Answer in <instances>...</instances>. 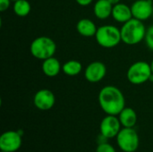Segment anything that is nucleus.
<instances>
[{
    "mask_svg": "<svg viewBox=\"0 0 153 152\" xmlns=\"http://www.w3.org/2000/svg\"><path fill=\"white\" fill-rule=\"evenodd\" d=\"M98 100L101 109L107 115L118 116L126 108V99L123 92L113 85L103 87L99 93Z\"/></svg>",
    "mask_w": 153,
    "mask_h": 152,
    "instance_id": "obj_1",
    "label": "nucleus"
},
{
    "mask_svg": "<svg viewBox=\"0 0 153 152\" xmlns=\"http://www.w3.org/2000/svg\"><path fill=\"white\" fill-rule=\"evenodd\" d=\"M146 30L147 29L143 24V22L132 18L128 22L123 23L120 29L122 42L129 46L137 45L145 39Z\"/></svg>",
    "mask_w": 153,
    "mask_h": 152,
    "instance_id": "obj_2",
    "label": "nucleus"
},
{
    "mask_svg": "<svg viewBox=\"0 0 153 152\" xmlns=\"http://www.w3.org/2000/svg\"><path fill=\"white\" fill-rule=\"evenodd\" d=\"M95 39L97 43L104 48L115 47L122 41L120 29L110 24L99 27Z\"/></svg>",
    "mask_w": 153,
    "mask_h": 152,
    "instance_id": "obj_3",
    "label": "nucleus"
},
{
    "mask_svg": "<svg viewBox=\"0 0 153 152\" xmlns=\"http://www.w3.org/2000/svg\"><path fill=\"white\" fill-rule=\"evenodd\" d=\"M30 50L35 58L43 61L54 56L56 51V44L49 37L40 36L31 42Z\"/></svg>",
    "mask_w": 153,
    "mask_h": 152,
    "instance_id": "obj_4",
    "label": "nucleus"
},
{
    "mask_svg": "<svg viewBox=\"0 0 153 152\" xmlns=\"http://www.w3.org/2000/svg\"><path fill=\"white\" fill-rule=\"evenodd\" d=\"M151 65L145 61H137L130 65L126 73V78L129 82L134 85L145 83L152 75Z\"/></svg>",
    "mask_w": 153,
    "mask_h": 152,
    "instance_id": "obj_5",
    "label": "nucleus"
},
{
    "mask_svg": "<svg viewBox=\"0 0 153 152\" xmlns=\"http://www.w3.org/2000/svg\"><path fill=\"white\" fill-rule=\"evenodd\" d=\"M116 138L117 146L123 152H135L140 144L138 133L134 128L123 127Z\"/></svg>",
    "mask_w": 153,
    "mask_h": 152,
    "instance_id": "obj_6",
    "label": "nucleus"
},
{
    "mask_svg": "<svg viewBox=\"0 0 153 152\" xmlns=\"http://www.w3.org/2000/svg\"><path fill=\"white\" fill-rule=\"evenodd\" d=\"M22 135L17 131L4 132L0 137L1 151L16 152L22 146Z\"/></svg>",
    "mask_w": 153,
    "mask_h": 152,
    "instance_id": "obj_7",
    "label": "nucleus"
},
{
    "mask_svg": "<svg viewBox=\"0 0 153 152\" xmlns=\"http://www.w3.org/2000/svg\"><path fill=\"white\" fill-rule=\"evenodd\" d=\"M121 126L122 125L117 116L107 115V116H105L100 122V133H102L108 139L115 138L117 136L118 133L122 129Z\"/></svg>",
    "mask_w": 153,
    "mask_h": 152,
    "instance_id": "obj_8",
    "label": "nucleus"
},
{
    "mask_svg": "<svg viewBox=\"0 0 153 152\" xmlns=\"http://www.w3.org/2000/svg\"><path fill=\"white\" fill-rule=\"evenodd\" d=\"M133 18L142 22L148 20L153 14V4L152 0H135L131 5Z\"/></svg>",
    "mask_w": 153,
    "mask_h": 152,
    "instance_id": "obj_9",
    "label": "nucleus"
},
{
    "mask_svg": "<svg viewBox=\"0 0 153 152\" xmlns=\"http://www.w3.org/2000/svg\"><path fill=\"white\" fill-rule=\"evenodd\" d=\"M56 103V97L54 93L48 90L42 89L37 91L33 98V104L34 106L42 111H47L51 109Z\"/></svg>",
    "mask_w": 153,
    "mask_h": 152,
    "instance_id": "obj_10",
    "label": "nucleus"
},
{
    "mask_svg": "<svg viewBox=\"0 0 153 152\" xmlns=\"http://www.w3.org/2000/svg\"><path fill=\"white\" fill-rule=\"evenodd\" d=\"M107 74V67L106 65L100 61L91 62L89 64L84 71L85 79L91 83L100 82L104 79Z\"/></svg>",
    "mask_w": 153,
    "mask_h": 152,
    "instance_id": "obj_11",
    "label": "nucleus"
},
{
    "mask_svg": "<svg viewBox=\"0 0 153 152\" xmlns=\"http://www.w3.org/2000/svg\"><path fill=\"white\" fill-rule=\"evenodd\" d=\"M111 16L116 22L125 23L133 18L131 6H128L124 3H119L117 4L113 5Z\"/></svg>",
    "mask_w": 153,
    "mask_h": 152,
    "instance_id": "obj_12",
    "label": "nucleus"
},
{
    "mask_svg": "<svg viewBox=\"0 0 153 152\" xmlns=\"http://www.w3.org/2000/svg\"><path fill=\"white\" fill-rule=\"evenodd\" d=\"M113 4L108 0H98L94 4L93 13L100 20H106L112 14Z\"/></svg>",
    "mask_w": 153,
    "mask_h": 152,
    "instance_id": "obj_13",
    "label": "nucleus"
},
{
    "mask_svg": "<svg viewBox=\"0 0 153 152\" xmlns=\"http://www.w3.org/2000/svg\"><path fill=\"white\" fill-rule=\"evenodd\" d=\"M42 72L48 77H56L58 75L62 70V65L57 58L52 56L48 59L43 60L42 63Z\"/></svg>",
    "mask_w": 153,
    "mask_h": 152,
    "instance_id": "obj_14",
    "label": "nucleus"
},
{
    "mask_svg": "<svg viewBox=\"0 0 153 152\" xmlns=\"http://www.w3.org/2000/svg\"><path fill=\"white\" fill-rule=\"evenodd\" d=\"M97 26L96 24L90 19H81L80 21H78L77 24H76V30L78 31V33L83 37H93L95 36L96 32H97Z\"/></svg>",
    "mask_w": 153,
    "mask_h": 152,
    "instance_id": "obj_15",
    "label": "nucleus"
},
{
    "mask_svg": "<svg viewBox=\"0 0 153 152\" xmlns=\"http://www.w3.org/2000/svg\"><path fill=\"white\" fill-rule=\"evenodd\" d=\"M119 121L123 127L134 128L137 122L136 112L131 108H125L118 115Z\"/></svg>",
    "mask_w": 153,
    "mask_h": 152,
    "instance_id": "obj_16",
    "label": "nucleus"
},
{
    "mask_svg": "<svg viewBox=\"0 0 153 152\" xmlns=\"http://www.w3.org/2000/svg\"><path fill=\"white\" fill-rule=\"evenodd\" d=\"M82 70V65L77 60H69L62 65V71L68 76H76Z\"/></svg>",
    "mask_w": 153,
    "mask_h": 152,
    "instance_id": "obj_17",
    "label": "nucleus"
},
{
    "mask_svg": "<svg viewBox=\"0 0 153 152\" xmlns=\"http://www.w3.org/2000/svg\"><path fill=\"white\" fill-rule=\"evenodd\" d=\"M14 13L19 17L27 16L31 10L30 4L27 0H17L14 2L13 6Z\"/></svg>",
    "mask_w": 153,
    "mask_h": 152,
    "instance_id": "obj_18",
    "label": "nucleus"
},
{
    "mask_svg": "<svg viewBox=\"0 0 153 152\" xmlns=\"http://www.w3.org/2000/svg\"><path fill=\"white\" fill-rule=\"evenodd\" d=\"M144 40L148 48L153 51V24L147 29Z\"/></svg>",
    "mask_w": 153,
    "mask_h": 152,
    "instance_id": "obj_19",
    "label": "nucleus"
},
{
    "mask_svg": "<svg viewBox=\"0 0 153 152\" xmlns=\"http://www.w3.org/2000/svg\"><path fill=\"white\" fill-rule=\"evenodd\" d=\"M96 152H117L115 148L109 144L108 142L106 143H101V144H98Z\"/></svg>",
    "mask_w": 153,
    "mask_h": 152,
    "instance_id": "obj_20",
    "label": "nucleus"
},
{
    "mask_svg": "<svg viewBox=\"0 0 153 152\" xmlns=\"http://www.w3.org/2000/svg\"><path fill=\"white\" fill-rule=\"evenodd\" d=\"M11 4V0H0V11L5 12Z\"/></svg>",
    "mask_w": 153,
    "mask_h": 152,
    "instance_id": "obj_21",
    "label": "nucleus"
},
{
    "mask_svg": "<svg viewBox=\"0 0 153 152\" xmlns=\"http://www.w3.org/2000/svg\"><path fill=\"white\" fill-rule=\"evenodd\" d=\"M108 138H107V137H106L105 135H103L102 133H100V135H99L98 138H97L98 144L106 143V142H108Z\"/></svg>",
    "mask_w": 153,
    "mask_h": 152,
    "instance_id": "obj_22",
    "label": "nucleus"
},
{
    "mask_svg": "<svg viewBox=\"0 0 153 152\" xmlns=\"http://www.w3.org/2000/svg\"><path fill=\"white\" fill-rule=\"evenodd\" d=\"M75 1L81 6H87V5L91 4L93 0H75Z\"/></svg>",
    "mask_w": 153,
    "mask_h": 152,
    "instance_id": "obj_23",
    "label": "nucleus"
},
{
    "mask_svg": "<svg viewBox=\"0 0 153 152\" xmlns=\"http://www.w3.org/2000/svg\"><path fill=\"white\" fill-rule=\"evenodd\" d=\"M108 1H109L113 5H115V4H117L121 3V2H120L121 0H108Z\"/></svg>",
    "mask_w": 153,
    "mask_h": 152,
    "instance_id": "obj_24",
    "label": "nucleus"
},
{
    "mask_svg": "<svg viewBox=\"0 0 153 152\" xmlns=\"http://www.w3.org/2000/svg\"><path fill=\"white\" fill-rule=\"evenodd\" d=\"M150 82H153V73H152V75H151V77H150V80H149Z\"/></svg>",
    "mask_w": 153,
    "mask_h": 152,
    "instance_id": "obj_25",
    "label": "nucleus"
},
{
    "mask_svg": "<svg viewBox=\"0 0 153 152\" xmlns=\"http://www.w3.org/2000/svg\"><path fill=\"white\" fill-rule=\"evenodd\" d=\"M151 68H152V73H153V60H152V62L151 63Z\"/></svg>",
    "mask_w": 153,
    "mask_h": 152,
    "instance_id": "obj_26",
    "label": "nucleus"
},
{
    "mask_svg": "<svg viewBox=\"0 0 153 152\" xmlns=\"http://www.w3.org/2000/svg\"><path fill=\"white\" fill-rule=\"evenodd\" d=\"M11 1H13V2H15V1H17V0H11Z\"/></svg>",
    "mask_w": 153,
    "mask_h": 152,
    "instance_id": "obj_27",
    "label": "nucleus"
},
{
    "mask_svg": "<svg viewBox=\"0 0 153 152\" xmlns=\"http://www.w3.org/2000/svg\"><path fill=\"white\" fill-rule=\"evenodd\" d=\"M129 1H135V0H129Z\"/></svg>",
    "mask_w": 153,
    "mask_h": 152,
    "instance_id": "obj_28",
    "label": "nucleus"
},
{
    "mask_svg": "<svg viewBox=\"0 0 153 152\" xmlns=\"http://www.w3.org/2000/svg\"><path fill=\"white\" fill-rule=\"evenodd\" d=\"M1 152H5V151H1Z\"/></svg>",
    "mask_w": 153,
    "mask_h": 152,
    "instance_id": "obj_29",
    "label": "nucleus"
},
{
    "mask_svg": "<svg viewBox=\"0 0 153 152\" xmlns=\"http://www.w3.org/2000/svg\"><path fill=\"white\" fill-rule=\"evenodd\" d=\"M152 16H153V14H152Z\"/></svg>",
    "mask_w": 153,
    "mask_h": 152,
    "instance_id": "obj_30",
    "label": "nucleus"
}]
</instances>
